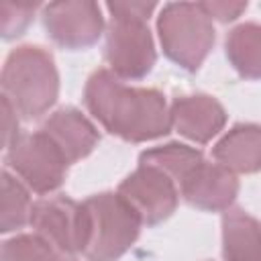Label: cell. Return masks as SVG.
Masks as SVG:
<instances>
[{
    "instance_id": "cell-8",
    "label": "cell",
    "mask_w": 261,
    "mask_h": 261,
    "mask_svg": "<svg viewBox=\"0 0 261 261\" xmlns=\"http://www.w3.org/2000/svg\"><path fill=\"white\" fill-rule=\"evenodd\" d=\"M43 24L49 39L69 51L88 49L104 33L102 8L88 0L51 2L43 8Z\"/></svg>"
},
{
    "instance_id": "cell-16",
    "label": "cell",
    "mask_w": 261,
    "mask_h": 261,
    "mask_svg": "<svg viewBox=\"0 0 261 261\" xmlns=\"http://www.w3.org/2000/svg\"><path fill=\"white\" fill-rule=\"evenodd\" d=\"M204 161L202 151L181 143H167L161 147H153L141 153L139 165H151L167 173L179 188V184Z\"/></svg>"
},
{
    "instance_id": "cell-14",
    "label": "cell",
    "mask_w": 261,
    "mask_h": 261,
    "mask_svg": "<svg viewBox=\"0 0 261 261\" xmlns=\"http://www.w3.org/2000/svg\"><path fill=\"white\" fill-rule=\"evenodd\" d=\"M224 261H261V222L243 210L222 216Z\"/></svg>"
},
{
    "instance_id": "cell-9",
    "label": "cell",
    "mask_w": 261,
    "mask_h": 261,
    "mask_svg": "<svg viewBox=\"0 0 261 261\" xmlns=\"http://www.w3.org/2000/svg\"><path fill=\"white\" fill-rule=\"evenodd\" d=\"M141 216L143 224L155 226L167 220L179 202L177 184L157 167L139 165L116 190Z\"/></svg>"
},
{
    "instance_id": "cell-11",
    "label": "cell",
    "mask_w": 261,
    "mask_h": 261,
    "mask_svg": "<svg viewBox=\"0 0 261 261\" xmlns=\"http://www.w3.org/2000/svg\"><path fill=\"white\" fill-rule=\"evenodd\" d=\"M171 128H175L184 139L206 145L216 137L226 124V112L222 104L208 94L179 96L169 106Z\"/></svg>"
},
{
    "instance_id": "cell-22",
    "label": "cell",
    "mask_w": 261,
    "mask_h": 261,
    "mask_svg": "<svg viewBox=\"0 0 261 261\" xmlns=\"http://www.w3.org/2000/svg\"><path fill=\"white\" fill-rule=\"evenodd\" d=\"M51 261H75V259H73V255H63V253H55V255L51 257Z\"/></svg>"
},
{
    "instance_id": "cell-19",
    "label": "cell",
    "mask_w": 261,
    "mask_h": 261,
    "mask_svg": "<svg viewBox=\"0 0 261 261\" xmlns=\"http://www.w3.org/2000/svg\"><path fill=\"white\" fill-rule=\"evenodd\" d=\"M39 4H14V2H2V37L14 39L20 37L29 24L35 18V10Z\"/></svg>"
},
{
    "instance_id": "cell-4",
    "label": "cell",
    "mask_w": 261,
    "mask_h": 261,
    "mask_svg": "<svg viewBox=\"0 0 261 261\" xmlns=\"http://www.w3.org/2000/svg\"><path fill=\"white\" fill-rule=\"evenodd\" d=\"M88 214V261H118L139 239L143 220L118 192H102L84 200Z\"/></svg>"
},
{
    "instance_id": "cell-3",
    "label": "cell",
    "mask_w": 261,
    "mask_h": 261,
    "mask_svg": "<svg viewBox=\"0 0 261 261\" xmlns=\"http://www.w3.org/2000/svg\"><path fill=\"white\" fill-rule=\"evenodd\" d=\"M2 98L22 118H39L57 100L59 73L49 51L22 45L10 51L2 67Z\"/></svg>"
},
{
    "instance_id": "cell-15",
    "label": "cell",
    "mask_w": 261,
    "mask_h": 261,
    "mask_svg": "<svg viewBox=\"0 0 261 261\" xmlns=\"http://www.w3.org/2000/svg\"><path fill=\"white\" fill-rule=\"evenodd\" d=\"M228 63L245 80H261V24L243 22L224 41Z\"/></svg>"
},
{
    "instance_id": "cell-21",
    "label": "cell",
    "mask_w": 261,
    "mask_h": 261,
    "mask_svg": "<svg viewBox=\"0 0 261 261\" xmlns=\"http://www.w3.org/2000/svg\"><path fill=\"white\" fill-rule=\"evenodd\" d=\"M2 118H4V149H10L20 135H18L16 110L10 106V102L6 98H2Z\"/></svg>"
},
{
    "instance_id": "cell-5",
    "label": "cell",
    "mask_w": 261,
    "mask_h": 261,
    "mask_svg": "<svg viewBox=\"0 0 261 261\" xmlns=\"http://www.w3.org/2000/svg\"><path fill=\"white\" fill-rule=\"evenodd\" d=\"M157 35L169 61L186 71H198L214 47L210 16L194 2H169L157 16Z\"/></svg>"
},
{
    "instance_id": "cell-7",
    "label": "cell",
    "mask_w": 261,
    "mask_h": 261,
    "mask_svg": "<svg viewBox=\"0 0 261 261\" xmlns=\"http://www.w3.org/2000/svg\"><path fill=\"white\" fill-rule=\"evenodd\" d=\"M31 226L45 239L55 253H84L88 241V214L84 202L65 196H53L33 202Z\"/></svg>"
},
{
    "instance_id": "cell-2",
    "label": "cell",
    "mask_w": 261,
    "mask_h": 261,
    "mask_svg": "<svg viewBox=\"0 0 261 261\" xmlns=\"http://www.w3.org/2000/svg\"><path fill=\"white\" fill-rule=\"evenodd\" d=\"M155 2H108L110 22L106 27L104 57L110 71L122 82H137L151 73L157 51L149 31Z\"/></svg>"
},
{
    "instance_id": "cell-20",
    "label": "cell",
    "mask_w": 261,
    "mask_h": 261,
    "mask_svg": "<svg viewBox=\"0 0 261 261\" xmlns=\"http://www.w3.org/2000/svg\"><path fill=\"white\" fill-rule=\"evenodd\" d=\"M200 8L210 16V20L218 22H230L241 16V12L247 10V2H226V0H214V2H198Z\"/></svg>"
},
{
    "instance_id": "cell-6",
    "label": "cell",
    "mask_w": 261,
    "mask_h": 261,
    "mask_svg": "<svg viewBox=\"0 0 261 261\" xmlns=\"http://www.w3.org/2000/svg\"><path fill=\"white\" fill-rule=\"evenodd\" d=\"M4 163L6 169L35 194L59 190L69 165L59 147L43 130L18 137L14 145L6 149Z\"/></svg>"
},
{
    "instance_id": "cell-10",
    "label": "cell",
    "mask_w": 261,
    "mask_h": 261,
    "mask_svg": "<svg viewBox=\"0 0 261 261\" xmlns=\"http://www.w3.org/2000/svg\"><path fill=\"white\" fill-rule=\"evenodd\" d=\"M239 194L237 173L222 167L220 163L202 161L181 184L179 196L198 210L224 212L230 208Z\"/></svg>"
},
{
    "instance_id": "cell-13",
    "label": "cell",
    "mask_w": 261,
    "mask_h": 261,
    "mask_svg": "<svg viewBox=\"0 0 261 261\" xmlns=\"http://www.w3.org/2000/svg\"><path fill=\"white\" fill-rule=\"evenodd\" d=\"M212 157L232 173H255L261 169V124H234L214 145Z\"/></svg>"
},
{
    "instance_id": "cell-12",
    "label": "cell",
    "mask_w": 261,
    "mask_h": 261,
    "mask_svg": "<svg viewBox=\"0 0 261 261\" xmlns=\"http://www.w3.org/2000/svg\"><path fill=\"white\" fill-rule=\"evenodd\" d=\"M39 130L59 147L69 165L88 157L100 141V133L94 122L73 106H63L49 114Z\"/></svg>"
},
{
    "instance_id": "cell-18",
    "label": "cell",
    "mask_w": 261,
    "mask_h": 261,
    "mask_svg": "<svg viewBox=\"0 0 261 261\" xmlns=\"http://www.w3.org/2000/svg\"><path fill=\"white\" fill-rule=\"evenodd\" d=\"M53 247L39 234H16L2 243L0 261H51Z\"/></svg>"
},
{
    "instance_id": "cell-17",
    "label": "cell",
    "mask_w": 261,
    "mask_h": 261,
    "mask_svg": "<svg viewBox=\"0 0 261 261\" xmlns=\"http://www.w3.org/2000/svg\"><path fill=\"white\" fill-rule=\"evenodd\" d=\"M29 188L8 169L2 171V202H0V230L12 232L31 224L33 202Z\"/></svg>"
},
{
    "instance_id": "cell-1",
    "label": "cell",
    "mask_w": 261,
    "mask_h": 261,
    "mask_svg": "<svg viewBox=\"0 0 261 261\" xmlns=\"http://www.w3.org/2000/svg\"><path fill=\"white\" fill-rule=\"evenodd\" d=\"M84 104L110 135L128 143L153 141L171 130L163 94L153 88L126 86L110 69H98L88 77Z\"/></svg>"
}]
</instances>
